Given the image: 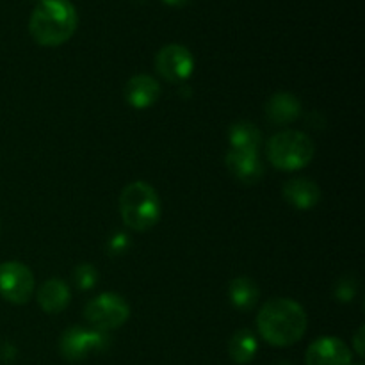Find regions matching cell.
I'll return each instance as SVG.
<instances>
[{"instance_id":"ba28073f","label":"cell","mask_w":365,"mask_h":365,"mask_svg":"<svg viewBox=\"0 0 365 365\" xmlns=\"http://www.w3.org/2000/svg\"><path fill=\"white\" fill-rule=\"evenodd\" d=\"M155 68L164 81L171 84H182L191 77L195 70V59L185 46L173 43L159 50L155 57Z\"/></svg>"},{"instance_id":"cb8c5ba5","label":"cell","mask_w":365,"mask_h":365,"mask_svg":"<svg viewBox=\"0 0 365 365\" xmlns=\"http://www.w3.org/2000/svg\"><path fill=\"white\" fill-rule=\"evenodd\" d=\"M353 365V364H351ZM356 365H362V364H356Z\"/></svg>"},{"instance_id":"7a4b0ae2","label":"cell","mask_w":365,"mask_h":365,"mask_svg":"<svg viewBox=\"0 0 365 365\" xmlns=\"http://www.w3.org/2000/svg\"><path fill=\"white\" fill-rule=\"evenodd\" d=\"M78 14L70 0H39L29 20L32 39L41 46H59L77 31Z\"/></svg>"},{"instance_id":"e0dca14e","label":"cell","mask_w":365,"mask_h":365,"mask_svg":"<svg viewBox=\"0 0 365 365\" xmlns=\"http://www.w3.org/2000/svg\"><path fill=\"white\" fill-rule=\"evenodd\" d=\"M228 139H230L232 150H252V152H259V146L262 143V134L259 128L248 121H239L230 127L228 132Z\"/></svg>"},{"instance_id":"2e32d148","label":"cell","mask_w":365,"mask_h":365,"mask_svg":"<svg viewBox=\"0 0 365 365\" xmlns=\"http://www.w3.org/2000/svg\"><path fill=\"white\" fill-rule=\"evenodd\" d=\"M257 349H259V342H257L255 334L252 330H246V328L235 331L230 339V344H228L230 359L239 365L252 362L257 355Z\"/></svg>"},{"instance_id":"8fae6325","label":"cell","mask_w":365,"mask_h":365,"mask_svg":"<svg viewBox=\"0 0 365 365\" xmlns=\"http://www.w3.org/2000/svg\"><path fill=\"white\" fill-rule=\"evenodd\" d=\"M123 95L134 109H148L160 96V86L150 75H135L127 82Z\"/></svg>"},{"instance_id":"d6986e66","label":"cell","mask_w":365,"mask_h":365,"mask_svg":"<svg viewBox=\"0 0 365 365\" xmlns=\"http://www.w3.org/2000/svg\"><path fill=\"white\" fill-rule=\"evenodd\" d=\"M355 294L356 284L351 278H344V280L339 282L337 287H335V296H337V299H341V302H351V299L355 298Z\"/></svg>"},{"instance_id":"ac0fdd59","label":"cell","mask_w":365,"mask_h":365,"mask_svg":"<svg viewBox=\"0 0 365 365\" xmlns=\"http://www.w3.org/2000/svg\"><path fill=\"white\" fill-rule=\"evenodd\" d=\"M73 280L78 289L89 291V289L95 287L96 280H98V274H96V269L91 264H81V266H77V269H75Z\"/></svg>"},{"instance_id":"ffe728a7","label":"cell","mask_w":365,"mask_h":365,"mask_svg":"<svg viewBox=\"0 0 365 365\" xmlns=\"http://www.w3.org/2000/svg\"><path fill=\"white\" fill-rule=\"evenodd\" d=\"M128 245V237L127 235H123V234H118V235H114L113 239H110V242H109V248L113 250L114 253H121L125 250V246Z\"/></svg>"},{"instance_id":"277c9868","label":"cell","mask_w":365,"mask_h":365,"mask_svg":"<svg viewBox=\"0 0 365 365\" xmlns=\"http://www.w3.org/2000/svg\"><path fill=\"white\" fill-rule=\"evenodd\" d=\"M316 146L312 139L298 130H284L267 143V157L278 170L294 171L305 168L314 159Z\"/></svg>"},{"instance_id":"8992f818","label":"cell","mask_w":365,"mask_h":365,"mask_svg":"<svg viewBox=\"0 0 365 365\" xmlns=\"http://www.w3.org/2000/svg\"><path fill=\"white\" fill-rule=\"evenodd\" d=\"M110 339L107 337L106 331L100 330H84L81 327L68 328L63 334L59 342L61 353L70 362H78L86 356L91 355L93 351H103L109 348Z\"/></svg>"},{"instance_id":"3957f363","label":"cell","mask_w":365,"mask_h":365,"mask_svg":"<svg viewBox=\"0 0 365 365\" xmlns=\"http://www.w3.org/2000/svg\"><path fill=\"white\" fill-rule=\"evenodd\" d=\"M160 198L155 189L146 182L138 180L128 184L120 196V214L128 228L146 232L160 220Z\"/></svg>"},{"instance_id":"5bb4252c","label":"cell","mask_w":365,"mask_h":365,"mask_svg":"<svg viewBox=\"0 0 365 365\" xmlns=\"http://www.w3.org/2000/svg\"><path fill=\"white\" fill-rule=\"evenodd\" d=\"M302 113V103L291 93H277L266 103V114L273 123L285 125L294 121Z\"/></svg>"},{"instance_id":"5b68a950","label":"cell","mask_w":365,"mask_h":365,"mask_svg":"<svg viewBox=\"0 0 365 365\" xmlns=\"http://www.w3.org/2000/svg\"><path fill=\"white\" fill-rule=\"evenodd\" d=\"M84 316L86 321L95 327V330H116L128 321L130 307L120 294L103 292L86 305Z\"/></svg>"},{"instance_id":"30bf717a","label":"cell","mask_w":365,"mask_h":365,"mask_svg":"<svg viewBox=\"0 0 365 365\" xmlns=\"http://www.w3.org/2000/svg\"><path fill=\"white\" fill-rule=\"evenodd\" d=\"M227 168L234 178L246 185L257 184L264 177V166L259 152L252 150H232L227 155Z\"/></svg>"},{"instance_id":"6da1fadb","label":"cell","mask_w":365,"mask_h":365,"mask_svg":"<svg viewBox=\"0 0 365 365\" xmlns=\"http://www.w3.org/2000/svg\"><path fill=\"white\" fill-rule=\"evenodd\" d=\"M257 328L267 344L287 348L305 335L307 314L294 299L273 298L260 309Z\"/></svg>"},{"instance_id":"4fadbf2b","label":"cell","mask_w":365,"mask_h":365,"mask_svg":"<svg viewBox=\"0 0 365 365\" xmlns=\"http://www.w3.org/2000/svg\"><path fill=\"white\" fill-rule=\"evenodd\" d=\"M38 302L46 314H61L70 303V287L59 278H52L38 289Z\"/></svg>"},{"instance_id":"44dd1931","label":"cell","mask_w":365,"mask_h":365,"mask_svg":"<svg viewBox=\"0 0 365 365\" xmlns=\"http://www.w3.org/2000/svg\"><path fill=\"white\" fill-rule=\"evenodd\" d=\"M355 349L360 356H364V328H360L355 337Z\"/></svg>"},{"instance_id":"9a60e30c","label":"cell","mask_w":365,"mask_h":365,"mask_svg":"<svg viewBox=\"0 0 365 365\" xmlns=\"http://www.w3.org/2000/svg\"><path fill=\"white\" fill-rule=\"evenodd\" d=\"M228 296H230V302L234 305V309L241 310V312H248V310H252L257 305L260 292L252 278L239 277L230 282Z\"/></svg>"},{"instance_id":"52a82bcc","label":"cell","mask_w":365,"mask_h":365,"mask_svg":"<svg viewBox=\"0 0 365 365\" xmlns=\"http://www.w3.org/2000/svg\"><path fill=\"white\" fill-rule=\"evenodd\" d=\"M34 274L21 262L0 264V296L14 305H24L34 294Z\"/></svg>"},{"instance_id":"603a6c76","label":"cell","mask_w":365,"mask_h":365,"mask_svg":"<svg viewBox=\"0 0 365 365\" xmlns=\"http://www.w3.org/2000/svg\"><path fill=\"white\" fill-rule=\"evenodd\" d=\"M274 365H291L289 362H277Z\"/></svg>"},{"instance_id":"7c38bea8","label":"cell","mask_w":365,"mask_h":365,"mask_svg":"<svg viewBox=\"0 0 365 365\" xmlns=\"http://www.w3.org/2000/svg\"><path fill=\"white\" fill-rule=\"evenodd\" d=\"M284 198L298 210H309L321 200L319 185L309 178H294L284 185Z\"/></svg>"},{"instance_id":"7402d4cb","label":"cell","mask_w":365,"mask_h":365,"mask_svg":"<svg viewBox=\"0 0 365 365\" xmlns=\"http://www.w3.org/2000/svg\"><path fill=\"white\" fill-rule=\"evenodd\" d=\"M163 2L168 4V6H171V7H184V6H187L191 0H163Z\"/></svg>"},{"instance_id":"9c48e42d","label":"cell","mask_w":365,"mask_h":365,"mask_svg":"<svg viewBox=\"0 0 365 365\" xmlns=\"http://www.w3.org/2000/svg\"><path fill=\"white\" fill-rule=\"evenodd\" d=\"M307 365H351V349L337 337H321L309 346Z\"/></svg>"}]
</instances>
